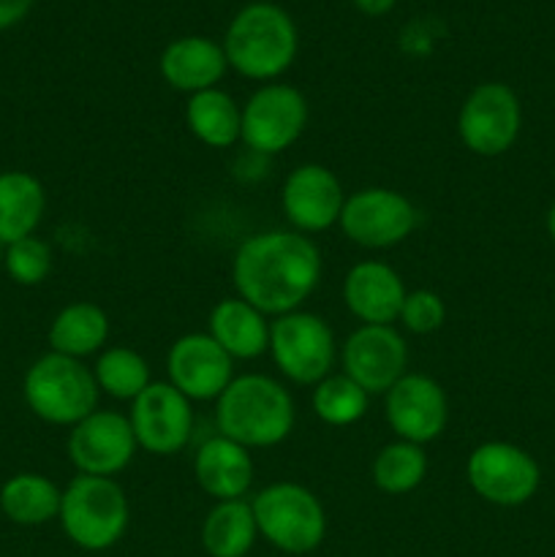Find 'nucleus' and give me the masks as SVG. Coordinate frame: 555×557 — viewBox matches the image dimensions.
Masks as SVG:
<instances>
[{
	"label": "nucleus",
	"mask_w": 555,
	"mask_h": 557,
	"mask_svg": "<svg viewBox=\"0 0 555 557\" xmlns=\"http://www.w3.org/2000/svg\"><path fill=\"white\" fill-rule=\"evenodd\" d=\"M109 341V315L96 302H71L49 324V348L82 359L101 351Z\"/></svg>",
	"instance_id": "23"
},
{
	"label": "nucleus",
	"mask_w": 555,
	"mask_h": 557,
	"mask_svg": "<svg viewBox=\"0 0 555 557\" xmlns=\"http://www.w3.org/2000/svg\"><path fill=\"white\" fill-rule=\"evenodd\" d=\"M520 128V98L504 82H482V85H477L466 96L460 112H457V136L473 156H504L517 141Z\"/></svg>",
	"instance_id": "9"
},
{
	"label": "nucleus",
	"mask_w": 555,
	"mask_h": 557,
	"mask_svg": "<svg viewBox=\"0 0 555 557\" xmlns=\"http://www.w3.org/2000/svg\"><path fill=\"white\" fill-rule=\"evenodd\" d=\"M163 82L180 92L196 96L201 90H212L223 79L229 69L226 52L221 44L207 36L174 38L158 60Z\"/></svg>",
	"instance_id": "20"
},
{
	"label": "nucleus",
	"mask_w": 555,
	"mask_h": 557,
	"mask_svg": "<svg viewBox=\"0 0 555 557\" xmlns=\"http://www.w3.org/2000/svg\"><path fill=\"white\" fill-rule=\"evenodd\" d=\"M44 210H47V194L33 174H0V245L33 237Z\"/></svg>",
	"instance_id": "24"
},
{
	"label": "nucleus",
	"mask_w": 555,
	"mask_h": 557,
	"mask_svg": "<svg viewBox=\"0 0 555 557\" xmlns=\"http://www.w3.org/2000/svg\"><path fill=\"white\" fill-rule=\"evenodd\" d=\"M267 351L288 381L299 386H316L332 375L335 368V332L321 315L310 310H294L272 319Z\"/></svg>",
	"instance_id": "7"
},
{
	"label": "nucleus",
	"mask_w": 555,
	"mask_h": 557,
	"mask_svg": "<svg viewBox=\"0 0 555 557\" xmlns=\"http://www.w3.org/2000/svg\"><path fill=\"white\" fill-rule=\"evenodd\" d=\"M139 449L156 457H172L188 446L194 433V403L169 381H152L128 411Z\"/></svg>",
	"instance_id": "12"
},
{
	"label": "nucleus",
	"mask_w": 555,
	"mask_h": 557,
	"mask_svg": "<svg viewBox=\"0 0 555 557\" xmlns=\"http://www.w3.org/2000/svg\"><path fill=\"white\" fill-rule=\"evenodd\" d=\"M417 207L395 188H362L346 196L341 212L343 237L365 250H386L406 243L417 228Z\"/></svg>",
	"instance_id": "10"
},
{
	"label": "nucleus",
	"mask_w": 555,
	"mask_h": 557,
	"mask_svg": "<svg viewBox=\"0 0 555 557\" xmlns=\"http://www.w3.org/2000/svg\"><path fill=\"white\" fill-rule=\"evenodd\" d=\"M308 125V101L283 82H267L243 107V145L256 156H281Z\"/></svg>",
	"instance_id": "11"
},
{
	"label": "nucleus",
	"mask_w": 555,
	"mask_h": 557,
	"mask_svg": "<svg viewBox=\"0 0 555 557\" xmlns=\"http://www.w3.org/2000/svg\"><path fill=\"white\" fill-rule=\"evenodd\" d=\"M466 479L484 504L515 509L536 495L539 484H542V471L522 446L488 441L468 455Z\"/></svg>",
	"instance_id": "8"
},
{
	"label": "nucleus",
	"mask_w": 555,
	"mask_h": 557,
	"mask_svg": "<svg viewBox=\"0 0 555 557\" xmlns=\"http://www.w3.org/2000/svg\"><path fill=\"white\" fill-rule=\"evenodd\" d=\"M294 419L297 411L286 386L261 373L234 375L215 400L218 435L250 451L283 444Z\"/></svg>",
	"instance_id": "2"
},
{
	"label": "nucleus",
	"mask_w": 555,
	"mask_h": 557,
	"mask_svg": "<svg viewBox=\"0 0 555 557\" xmlns=\"http://www.w3.org/2000/svg\"><path fill=\"white\" fill-rule=\"evenodd\" d=\"M63 490L41 473H16L0 487V509L14 525L36 528L58 520Z\"/></svg>",
	"instance_id": "26"
},
{
	"label": "nucleus",
	"mask_w": 555,
	"mask_h": 557,
	"mask_svg": "<svg viewBox=\"0 0 555 557\" xmlns=\"http://www.w3.org/2000/svg\"><path fill=\"white\" fill-rule=\"evenodd\" d=\"M166 373L190 403L218 400L234 379V359L207 332H188L169 346Z\"/></svg>",
	"instance_id": "17"
},
{
	"label": "nucleus",
	"mask_w": 555,
	"mask_h": 557,
	"mask_svg": "<svg viewBox=\"0 0 555 557\" xmlns=\"http://www.w3.org/2000/svg\"><path fill=\"white\" fill-rule=\"evenodd\" d=\"M400 326L411 335H433L444 326L446 321V305L430 288H414L403 299L400 315H397Z\"/></svg>",
	"instance_id": "31"
},
{
	"label": "nucleus",
	"mask_w": 555,
	"mask_h": 557,
	"mask_svg": "<svg viewBox=\"0 0 555 557\" xmlns=\"http://www.w3.org/2000/svg\"><path fill=\"white\" fill-rule=\"evenodd\" d=\"M428 455L424 446L408 441H392L381 446L373 460V484L386 495H408L428 476Z\"/></svg>",
	"instance_id": "28"
},
{
	"label": "nucleus",
	"mask_w": 555,
	"mask_h": 557,
	"mask_svg": "<svg viewBox=\"0 0 555 557\" xmlns=\"http://www.w3.org/2000/svg\"><path fill=\"white\" fill-rule=\"evenodd\" d=\"M259 536L286 555H308L326 536V511L316 493L297 482L267 484L250 500Z\"/></svg>",
	"instance_id": "6"
},
{
	"label": "nucleus",
	"mask_w": 555,
	"mask_h": 557,
	"mask_svg": "<svg viewBox=\"0 0 555 557\" xmlns=\"http://www.w3.org/2000/svg\"><path fill=\"white\" fill-rule=\"evenodd\" d=\"M63 533L87 553H103L125 536L131 522L128 495L118 479L74 476L60 498Z\"/></svg>",
	"instance_id": "4"
},
{
	"label": "nucleus",
	"mask_w": 555,
	"mask_h": 557,
	"mask_svg": "<svg viewBox=\"0 0 555 557\" xmlns=\"http://www.w3.org/2000/svg\"><path fill=\"white\" fill-rule=\"evenodd\" d=\"M92 375L101 395L128 403H134L152 384L147 359L128 346L103 348L92 364Z\"/></svg>",
	"instance_id": "27"
},
{
	"label": "nucleus",
	"mask_w": 555,
	"mask_h": 557,
	"mask_svg": "<svg viewBox=\"0 0 555 557\" xmlns=\"http://www.w3.org/2000/svg\"><path fill=\"white\" fill-rule=\"evenodd\" d=\"M259 539L250 500H218L201 522V547L210 557H245Z\"/></svg>",
	"instance_id": "25"
},
{
	"label": "nucleus",
	"mask_w": 555,
	"mask_h": 557,
	"mask_svg": "<svg viewBox=\"0 0 555 557\" xmlns=\"http://www.w3.org/2000/svg\"><path fill=\"white\" fill-rule=\"evenodd\" d=\"M5 272L20 286H38L52 272V250L44 239L25 237L5 245Z\"/></svg>",
	"instance_id": "30"
},
{
	"label": "nucleus",
	"mask_w": 555,
	"mask_h": 557,
	"mask_svg": "<svg viewBox=\"0 0 555 557\" xmlns=\"http://www.w3.org/2000/svg\"><path fill=\"white\" fill-rule=\"evenodd\" d=\"M370 395L346 373H332L313 386L310 408L330 428H351L368 413Z\"/></svg>",
	"instance_id": "29"
},
{
	"label": "nucleus",
	"mask_w": 555,
	"mask_h": 557,
	"mask_svg": "<svg viewBox=\"0 0 555 557\" xmlns=\"http://www.w3.org/2000/svg\"><path fill=\"white\" fill-rule=\"evenodd\" d=\"M408 288L386 261H359L343 281V302L359 324L392 326L400 315Z\"/></svg>",
	"instance_id": "18"
},
{
	"label": "nucleus",
	"mask_w": 555,
	"mask_h": 557,
	"mask_svg": "<svg viewBox=\"0 0 555 557\" xmlns=\"http://www.w3.org/2000/svg\"><path fill=\"white\" fill-rule=\"evenodd\" d=\"M346 190L337 174L321 163H299L288 172L281 188V207L286 221L299 234H321L337 226Z\"/></svg>",
	"instance_id": "16"
},
{
	"label": "nucleus",
	"mask_w": 555,
	"mask_h": 557,
	"mask_svg": "<svg viewBox=\"0 0 555 557\" xmlns=\"http://www.w3.org/2000/svg\"><path fill=\"white\" fill-rule=\"evenodd\" d=\"M229 69L254 82H272L292 69L299 33L286 9L267 0L243 5L223 36Z\"/></svg>",
	"instance_id": "3"
},
{
	"label": "nucleus",
	"mask_w": 555,
	"mask_h": 557,
	"mask_svg": "<svg viewBox=\"0 0 555 557\" xmlns=\"http://www.w3.org/2000/svg\"><path fill=\"white\" fill-rule=\"evenodd\" d=\"M354 5H357L359 11H365V14L379 16V14H386V11L395 5V0H354Z\"/></svg>",
	"instance_id": "33"
},
{
	"label": "nucleus",
	"mask_w": 555,
	"mask_h": 557,
	"mask_svg": "<svg viewBox=\"0 0 555 557\" xmlns=\"http://www.w3.org/2000/svg\"><path fill=\"white\" fill-rule=\"evenodd\" d=\"M194 476L215 504L218 500H239L254 487V455L223 435H212L196 449Z\"/></svg>",
	"instance_id": "19"
},
{
	"label": "nucleus",
	"mask_w": 555,
	"mask_h": 557,
	"mask_svg": "<svg viewBox=\"0 0 555 557\" xmlns=\"http://www.w3.org/2000/svg\"><path fill=\"white\" fill-rule=\"evenodd\" d=\"M65 449L76 473L114 479L131 466L139 446H136L128 413L96 408L90 417L71 428Z\"/></svg>",
	"instance_id": "13"
},
{
	"label": "nucleus",
	"mask_w": 555,
	"mask_h": 557,
	"mask_svg": "<svg viewBox=\"0 0 555 557\" xmlns=\"http://www.w3.org/2000/svg\"><path fill=\"white\" fill-rule=\"evenodd\" d=\"M343 373L370 397L386 395L408 373L406 337L395 326L362 324L343 343Z\"/></svg>",
	"instance_id": "14"
},
{
	"label": "nucleus",
	"mask_w": 555,
	"mask_h": 557,
	"mask_svg": "<svg viewBox=\"0 0 555 557\" xmlns=\"http://www.w3.org/2000/svg\"><path fill=\"white\" fill-rule=\"evenodd\" d=\"M324 272L321 250L308 234L270 228L245 239L232 259V281L239 299L264 315L303 310Z\"/></svg>",
	"instance_id": "1"
},
{
	"label": "nucleus",
	"mask_w": 555,
	"mask_h": 557,
	"mask_svg": "<svg viewBox=\"0 0 555 557\" xmlns=\"http://www.w3.org/2000/svg\"><path fill=\"white\" fill-rule=\"evenodd\" d=\"M185 125L210 150H229L243 139V107L221 87L188 96Z\"/></svg>",
	"instance_id": "22"
},
{
	"label": "nucleus",
	"mask_w": 555,
	"mask_h": 557,
	"mask_svg": "<svg viewBox=\"0 0 555 557\" xmlns=\"http://www.w3.org/2000/svg\"><path fill=\"white\" fill-rule=\"evenodd\" d=\"M25 403L41 422L58 428H74L82 419L90 417L98 408L101 389L96 384L92 368L82 359L63 357V354H44L27 368Z\"/></svg>",
	"instance_id": "5"
},
{
	"label": "nucleus",
	"mask_w": 555,
	"mask_h": 557,
	"mask_svg": "<svg viewBox=\"0 0 555 557\" xmlns=\"http://www.w3.org/2000/svg\"><path fill=\"white\" fill-rule=\"evenodd\" d=\"M270 315H264L234 294V297L221 299L210 310L207 335L237 362V359H256L267 354V348H270Z\"/></svg>",
	"instance_id": "21"
},
{
	"label": "nucleus",
	"mask_w": 555,
	"mask_h": 557,
	"mask_svg": "<svg viewBox=\"0 0 555 557\" xmlns=\"http://www.w3.org/2000/svg\"><path fill=\"white\" fill-rule=\"evenodd\" d=\"M547 234H550V239L555 243V205L550 207V212H547Z\"/></svg>",
	"instance_id": "34"
},
{
	"label": "nucleus",
	"mask_w": 555,
	"mask_h": 557,
	"mask_svg": "<svg viewBox=\"0 0 555 557\" xmlns=\"http://www.w3.org/2000/svg\"><path fill=\"white\" fill-rule=\"evenodd\" d=\"M33 9V0H0V30L14 27Z\"/></svg>",
	"instance_id": "32"
},
{
	"label": "nucleus",
	"mask_w": 555,
	"mask_h": 557,
	"mask_svg": "<svg viewBox=\"0 0 555 557\" xmlns=\"http://www.w3.org/2000/svg\"><path fill=\"white\" fill-rule=\"evenodd\" d=\"M384 417L392 433L408 444H433L449 422L444 386L424 373H406L384 395Z\"/></svg>",
	"instance_id": "15"
}]
</instances>
